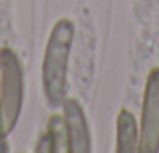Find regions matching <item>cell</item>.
I'll list each match as a JSON object with an SVG mask.
<instances>
[{
  "instance_id": "cell-1",
  "label": "cell",
  "mask_w": 159,
  "mask_h": 153,
  "mask_svg": "<svg viewBox=\"0 0 159 153\" xmlns=\"http://www.w3.org/2000/svg\"><path fill=\"white\" fill-rule=\"evenodd\" d=\"M75 38V24L69 18L54 22L43 56V91L51 107H61L69 93V56Z\"/></svg>"
},
{
  "instance_id": "cell-2",
  "label": "cell",
  "mask_w": 159,
  "mask_h": 153,
  "mask_svg": "<svg viewBox=\"0 0 159 153\" xmlns=\"http://www.w3.org/2000/svg\"><path fill=\"white\" fill-rule=\"evenodd\" d=\"M0 141H6L22 111L24 69L10 47L0 48Z\"/></svg>"
},
{
  "instance_id": "cell-3",
  "label": "cell",
  "mask_w": 159,
  "mask_h": 153,
  "mask_svg": "<svg viewBox=\"0 0 159 153\" xmlns=\"http://www.w3.org/2000/svg\"><path fill=\"white\" fill-rule=\"evenodd\" d=\"M159 151V67L151 69L143 91L139 125V153Z\"/></svg>"
},
{
  "instance_id": "cell-4",
  "label": "cell",
  "mask_w": 159,
  "mask_h": 153,
  "mask_svg": "<svg viewBox=\"0 0 159 153\" xmlns=\"http://www.w3.org/2000/svg\"><path fill=\"white\" fill-rule=\"evenodd\" d=\"M62 117L69 135V153H89L91 151V129L87 115L77 99L66 97L62 101Z\"/></svg>"
},
{
  "instance_id": "cell-5",
  "label": "cell",
  "mask_w": 159,
  "mask_h": 153,
  "mask_svg": "<svg viewBox=\"0 0 159 153\" xmlns=\"http://www.w3.org/2000/svg\"><path fill=\"white\" fill-rule=\"evenodd\" d=\"M117 153H137L139 151V127L131 111L121 109L117 115Z\"/></svg>"
},
{
  "instance_id": "cell-6",
  "label": "cell",
  "mask_w": 159,
  "mask_h": 153,
  "mask_svg": "<svg viewBox=\"0 0 159 153\" xmlns=\"http://www.w3.org/2000/svg\"><path fill=\"white\" fill-rule=\"evenodd\" d=\"M36 151H44V153L69 151V135H66V123L62 115H52L48 119L47 131L40 137Z\"/></svg>"
},
{
  "instance_id": "cell-7",
  "label": "cell",
  "mask_w": 159,
  "mask_h": 153,
  "mask_svg": "<svg viewBox=\"0 0 159 153\" xmlns=\"http://www.w3.org/2000/svg\"><path fill=\"white\" fill-rule=\"evenodd\" d=\"M2 67V65H0ZM0 151H8V145H6V141H0Z\"/></svg>"
}]
</instances>
